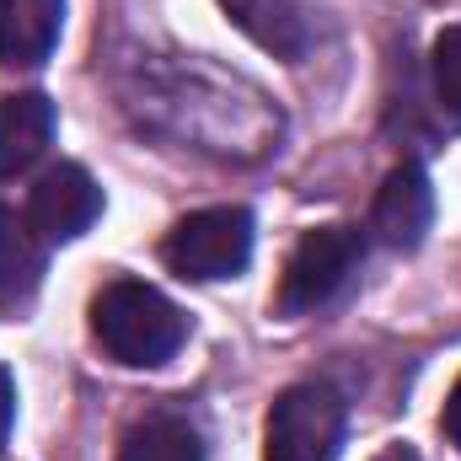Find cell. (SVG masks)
I'll use <instances>...</instances> for the list:
<instances>
[{
  "mask_svg": "<svg viewBox=\"0 0 461 461\" xmlns=\"http://www.w3.org/2000/svg\"><path fill=\"white\" fill-rule=\"evenodd\" d=\"M92 333H97V344L108 348L118 365L156 370V365H167L183 348L188 317L156 285H145V279H113L92 301Z\"/></svg>",
  "mask_w": 461,
  "mask_h": 461,
  "instance_id": "6da1fadb",
  "label": "cell"
},
{
  "mask_svg": "<svg viewBox=\"0 0 461 461\" xmlns=\"http://www.w3.org/2000/svg\"><path fill=\"white\" fill-rule=\"evenodd\" d=\"M365 258V236L354 226H317L295 241V252L285 258V274H279V295H274V312L279 317H306L317 306H328Z\"/></svg>",
  "mask_w": 461,
  "mask_h": 461,
  "instance_id": "7a4b0ae2",
  "label": "cell"
},
{
  "mask_svg": "<svg viewBox=\"0 0 461 461\" xmlns=\"http://www.w3.org/2000/svg\"><path fill=\"white\" fill-rule=\"evenodd\" d=\"M344 446V402L333 386L301 381L274 397L263 424V461H333Z\"/></svg>",
  "mask_w": 461,
  "mask_h": 461,
  "instance_id": "3957f363",
  "label": "cell"
},
{
  "mask_svg": "<svg viewBox=\"0 0 461 461\" xmlns=\"http://www.w3.org/2000/svg\"><path fill=\"white\" fill-rule=\"evenodd\" d=\"M161 258L183 279H230L252 258V215L236 210V204L199 210V215H188V221H177L167 230Z\"/></svg>",
  "mask_w": 461,
  "mask_h": 461,
  "instance_id": "277c9868",
  "label": "cell"
},
{
  "mask_svg": "<svg viewBox=\"0 0 461 461\" xmlns=\"http://www.w3.org/2000/svg\"><path fill=\"white\" fill-rule=\"evenodd\" d=\"M97 215H103V188L76 161L49 167L38 177L32 199H27V226L38 236H49V241H76L81 230L97 226Z\"/></svg>",
  "mask_w": 461,
  "mask_h": 461,
  "instance_id": "5b68a950",
  "label": "cell"
},
{
  "mask_svg": "<svg viewBox=\"0 0 461 461\" xmlns=\"http://www.w3.org/2000/svg\"><path fill=\"white\" fill-rule=\"evenodd\" d=\"M429 221H435V188H429L424 167H413V161L392 167L375 204H370V236L392 252H413L424 241Z\"/></svg>",
  "mask_w": 461,
  "mask_h": 461,
  "instance_id": "8992f818",
  "label": "cell"
},
{
  "mask_svg": "<svg viewBox=\"0 0 461 461\" xmlns=\"http://www.w3.org/2000/svg\"><path fill=\"white\" fill-rule=\"evenodd\" d=\"M65 27V0H0V65L32 70L54 54Z\"/></svg>",
  "mask_w": 461,
  "mask_h": 461,
  "instance_id": "52a82bcc",
  "label": "cell"
},
{
  "mask_svg": "<svg viewBox=\"0 0 461 461\" xmlns=\"http://www.w3.org/2000/svg\"><path fill=\"white\" fill-rule=\"evenodd\" d=\"M221 11L274 59H301L312 49V22L301 0H221Z\"/></svg>",
  "mask_w": 461,
  "mask_h": 461,
  "instance_id": "ba28073f",
  "label": "cell"
},
{
  "mask_svg": "<svg viewBox=\"0 0 461 461\" xmlns=\"http://www.w3.org/2000/svg\"><path fill=\"white\" fill-rule=\"evenodd\" d=\"M49 134H54V108H49V97H38V92H11V97H0V177L27 172V167L49 150Z\"/></svg>",
  "mask_w": 461,
  "mask_h": 461,
  "instance_id": "9c48e42d",
  "label": "cell"
},
{
  "mask_svg": "<svg viewBox=\"0 0 461 461\" xmlns=\"http://www.w3.org/2000/svg\"><path fill=\"white\" fill-rule=\"evenodd\" d=\"M38 274H43L38 230L27 226L16 210L0 204V306H22L38 290Z\"/></svg>",
  "mask_w": 461,
  "mask_h": 461,
  "instance_id": "30bf717a",
  "label": "cell"
},
{
  "mask_svg": "<svg viewBox=\"0 0 461 461\" xmlns=\"http://www.w3.org/2000/svg\"><path fill=\"white\" fill-rule=\"evenodd\" d=\"M118 461H204L199 429L177 413H145L140 424H129Z\"/></svg>",
  "mask_w": 461,
  "mask_h": 461,
  "instance_id": "8fae6325",
  "label": "cell"
},
{
  "mask_svg": "<svg viewBox=\"0 0 461 461\" xmlns=\"http://www.w3.org/2000/svg\"><path fill=\"white\" fill-rule=\"evenodd\" d=\"M429 81L451 123H461V27H446L429 49Z\"/></svg>",
  "mask_w": 461,
  "mask_h": 461,
  "instance_id": "7c38bea8",
  "label": "cell"
},
{
  "mask_svg": "<svg viewBox=\"0 0 461 461\" xmlns=\"http://www.w3.org/2000/svg\"><path fill=\"white\" fill-rule=\"evenodd\" d=\"M11 419H16V381H11V370H0V446L11 435Z\"/></svg>",
  "mask_w": 461,
  "mask_h": 461,
  "instance_id": "4fadbf2b",
  "label": "cell"
},
{
  "mask_svg": "<svg viewBox=\"0 0 461 461\" xmlns=\"http://www.w3.org/2000/svg\"><path fill=\"white\" fill-rule=\"evenodd\" d=\"M440 424H446V435H451V446L461 451V381L451 386V397H446V419H440Z\"/></svg>",
  "mask_w": 461,
  "mask_h": 461,
  "instance_id": "5bb4252c",
  "label": "cell"
},
{
  "mask_svg": "<svg viewBox=\"0 0 461 461\" xmlns=\"http://www.w3.org/2000/svg\"><path fill=\"white\" fill-rule=\"evenodd\" d=\"M375 461H419V451H408V446H386Z\"/></svg>",
  "mask_w": 461,
  "mask_h": 461,
  "instance_id": "9a60e30c",
  "label": "cell"
}]
</instances>
